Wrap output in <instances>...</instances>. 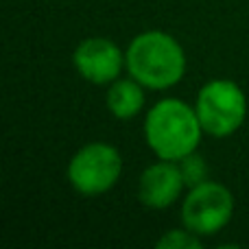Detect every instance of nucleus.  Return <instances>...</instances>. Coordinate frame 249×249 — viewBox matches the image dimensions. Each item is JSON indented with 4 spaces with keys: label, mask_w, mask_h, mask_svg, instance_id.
Masks as SVG:
<instances>
[{
    "label": "nucleus",
    "mask_w": 249,
    "mask_h": 249,
    "mask_svg": "<svg viewBox=\"0 0 249 249\" xmlns=\"http://www.w3.org/2000/svg\"><path fill=\"white\" fill-rule=\"evenodd\" d=\"M160 249H199L201 247V236L193 234L190 230H171L155 243Z\"/></svg>",
    "instance_id": "nucleus-10"
},
{
    "label": "nucleus",
    "mask_w": 249,
    "mask_h": 249,
    "mask_svg": "<svg viewBox=\"0 0 249 249\" xmlns=\"http://www.w3.org/2000/svg\"><path fill=\"white\" fill-rule=\"evenodd\" d=\"M144 90L140 81L129 74L127 79L118 77L116 81L109 83L107 92H105V105H107L109 114L118 121H131L144 107Z\"/></svg>",
    "instance_id": "nucleus-8"
},
{
    "label": "nucleus",
    "mask_w": 249,
    "mask_h": 249,
    "mask_svg": "<svg viewBox=\"0 0 249 249\" xmlns=\"http://www.w3.org/2000/svg\"><path fill=\"white\" fill-rule=\"evenodd\" d=\"M195 109L203 133L212 138H228L245 123L247 99L238 83L230 79H212L199 90Z\"/></svg>",
    "instance_id": "nucleus-3"
},
{
    "label": "nucleus",
    "mask_w": 249,
    "mask_h": 249,
    "mask_svg": "<svg viewBox=\"0 0 249 249\" xmlns=\"http://www.w3.org/2000/svg\"><path fill=\"white\" fill-rule=\"evenodd\" d=\"M127 72L146 90H168L186 74V53L166 31H144L124 51Z\"/></svg>",
    "instance_id": "nucleus-1"
},
{
    "label": "nucleus",
    "mask_w": 249,
    "mask_h": 249,
    "mask_svg": "<svg viewBox=\"0 0 249 249\" xmlns=\"http://www.w3.org/2000/svg\"><path fill=\"white\" fill-rule=\"evenodd\" d=\"M234 197L228 186L219 181H203L188 188L181 203V223L193 234L206 238L219 234L232 221Z\"/></svg>",
    "instance_id": "nucleus-5"
},
{
    "label": "nucleus",
    "mask_w": 249,
    "mask_h": 249,
    "mask_svg": "<svg viewBox=\"0 0 249 249\" xmlns=\"http://www.w3.org/2000/svg\"><path fill=\"white\" fill-rule=\"evenodd\" d=\"M72 64L86 81L94 86H109L127 68L124 53L109 37H88L74 48Z\"/></svg>",
    "instance_id": "nucleus-6"
},
{
    "label": "nucleus",
    "mask_w": 249,
    "mask_h": 249,
    "mask_svg": "<svg viewBox=\"0 0 249 249\" xmlns=\"http://www.w3.org/2000/svg\"><path fill=\"white\" fill-rule=\"evenodd\" d=\"M203 136L197 109L181 99H162L144 116V140L158 160L179 162L197 151Z\"/></svg>",
    "instance_id": "nucleus-2"
},
{
    "label": "nucleus",
    "mask_w": 249,
    "mask_h": 249,
    "mask_svg": "<svg viewBox=\"0 0 249 249\" xmlns=\"http://www.w3.org/2000/svg\"><path fill=\"white\" fill-rule=\"evenodd\" d=\"M177 164H179V171H181V177H184L186 188H193V186H199V184H203V181H208V164L199 151L188 153Z\"/></svg>",
    "instance_id": "nucleus-9"
},
{
    "label": "nucleus",
    "mask_w": 249,
    "mask_h": 249,
    "mask_svg": "<svg viewBox=\"0 0 249 249\" xmlns=\"http://www.w3.org/2000/svg\"><path fill=\"white\" fill-rule=\"evenodd\" d=\"M66 175L79 195L99 197L118 184L123 175V155L107 142H90L72 155Z\"/></svg>",
    "instance_id": "nucleus-4"
},
{
    "label": "nucleus",
    "mask_w": 249,
    "mask_h": 249,
    "mask_svg": "<svg viewBox=\"0 0 249 249\" xmlns=\"http://www.w3.org/2000/svg\"><path fill=\"white\" fill-rule=\"evenodd\" d=\"M186 188L179 164L171 160H160L142 171L138 179V199L151 210H164L181 197Z\"/></svg>",
    "instance_id": "nucleus-7"
}]
</instances>
